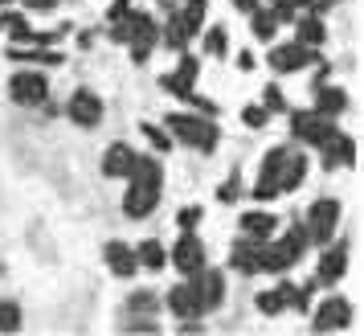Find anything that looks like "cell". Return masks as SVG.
Returning <instances> with one entry per match:
<instances>
[{
	"label": "cell",
	"instance_id": "1",
	"mask_svg": "<svg viewBox=\"0 0 364 336\" xmlns=\"http://www.w3.org/2000/svg\"><path fill=\"white\" fill-rule=\"evenodd\" d=\"M303 246H307V226H295L282 242H258V271H287L291 263L303 258Z\"/></svg>",
	"mask_w": 364,
	"mask_h": 336
},
{
	"label": "cell",
	"instance_id": "2",
	"mask_svg": "<svg viewBox=\"0 0 364 336\" xmlns=\"http://www.w3.org/2000/svg\"><path fill=\"white\" fill-rule=\"evenodd\" d=\"M115 41H132V58L135 62H148V50L156 46V37H160V29H156V21L144 17V13H127V17L119 21Z\"/></svg>",
	"mask_w": 364,
	"mask_h": 336
},
{
	"label": "cell",
	"instance_id": "3",
	"mask_svg": "<svg viewBox=\"0 0 364 336\" xmlns=\"http://www.w3.org/2000/svg\"><path fill=\"white\" fill-rule=\"evenodd\" d=\"M164 123L172 127V135H176V140H184V144H193V148H200V152H213L217 127L209 123V119H197V115H168Z\"/></svg>",
	"mask_w": 364,
	"mask_h": 336
},
{
	"label": "cell",
	"instance_id": "4",
	"mask_svg": "<svg viewBox=\"0 0 364 336\" xmlns=\"http://www.w3.org/2000/svg\"><path fill=\"white\" fill-rule=\"evenodd\" d=\"M336 221H340V201L336 197H323V201L311 205V218H307V242H328L336 234Z\"/></svg>",
	"mask_w": 364,
	"mask_h": 336
},
{
	"label": "cell",
	"instance_id": "5",
	"mask_svg": "<svg viewBox=\"0 0 364 336\" xmlns=\"http://www.w3.org/2000/svg\"><path fill=\"white\" fill-rule=\"evenodd\" d=\"M193 78H197V58H184V66L176 70V74H164V78H160V86H164V90H172V95H181V99H188L193 107H200V111H213L205 99H197Z\"/></svg>",
	"mask_w": 364,
	"mask_h": 336
},
{
	"label": "cell",
	"instance_id": "6",
	"mask_svg": "<svg viewBox=\"0 0 364 336\" xmlns=\"http://www.w3.org/2000/svg\"><path fill=\"white\" fill-rule=\"evenodd\" d=\"M282 164H287V148L266 152L262 172H258V185H254V197H258V201H270V197H279V177H282Z\"/></svg>",
	"mask_w": 364,
	"mask_h": 336
},
{
	"label": "cell",
	"instance_id": "7",
	"mask_svg": "<svg viewBox=\"0 0 364 336\" xmlns=\"http://www.w3.org/2000/svg\"><path fill=\"white\" fill-rule=\"evenodd\" d=\"M160 201V185H151V181H132L127 189V197H123V209H127V218H148L151 209Z\"/></svg>",
	"mask_w": 364,
	"mask_h": 336
},
{
	"label": "cell",
	"instance_id": "8",
	"mask_svg": "<svg viewBox=\"0 0 364 336\" xmlns=\"http://www.w3.org/2000/svg\"><path fill=\"white\" fill-rule=\"evenodd\" d=\"M352 324V303L340 300V295H331L319 312H315V332H340Z\"/></svg>",
	"mask_w": 364,
	"mask_h": 336
},
{
	"label": "cell",
	"instance_id": "9",
	"mask_svg": "<svg viewBox=\"0 0 364 336\" xmlns=\"http://www.w3.org/2000/svg\"><path fill=\"white\" fill-rule=\"evenodd\" d=\"M66 111H70V119H74L78 127H95V123L102 119V99L90 95V90H78V95H70Z\"/></svg>",
	"mask_w": 364,
	"mask_h": 336
},
{
	"label": "cell",
	"instance_id": "10",
	"mask_svg": "<svg viewBox=\"0 0 364 336\" xmlns=\"http://www.w3.org/2000/svg\"><path fill=\"white\" fill-rule=\"evenodd\" d=\"M172 263L184 271V275H197L205 267V246H200V238L193 230H184V238L176 242V251H172Z\"/></svg>",
	"mask_w": 364,
	"mask_h": 336
},
{
	"label": "cell",
	"instance_id": "11",
	"mask_svg": "<svg viewBox=\"0 0 364 336\" xmlns=\"http://www.w3.org/2000/svg\"><path fill=\"white\" fill-rule=\"evenodd\" d=\"M315 58V46H303V41H291V46H279L270 53V66L279 74H291V70H303Z\"/></svg>",
	"mask_w": 364,
	"mask_h": 336
},
{
	"label": "cell",
	"instance_id": "12",
	"mask_svg": "<svg viewBox=\"0 0 364 336\" xmlns=\"http://www.w3.org/2000/svg\"><path fill=\"white\" fill-rule=\"evenodd\" d=\"M168 308H172L176 316H184V320H197L200 312H205V303H200V287L197 283L172 287V291H168Z\"/></svg>",
	"mask_w": 364,
	"mask_h": 336
},
{
	"label": "cell",
	"instance_id": "13",
	"mask_svg": "<svg viewBox=\"0 0 364 336\" xmlns=\"http://www.w3.org/2000/svg\"><path fill=\"white\" fill-rule=\"evenodd\" d=\"M46 90H50V86H46V78H41V74H29V70H25V74H17V78L9 83V95H13L17 103H25V107L46 103Z\"/></svg>",
	"mask_w": 364,
	"mask_h": 336
},
{
	"label": "cell",
	"instance_id": "14",
	"mask_svg": "<svg viewBox=\"0 0 364 336\" xmlns=\"http://www.w3.org/2000/svg\"><path fill=\"white\" fill-rule=\"evenodd\" d=\"M319 152H323V164H352V156H356V148H352V140H348L344 132H336V127H328V135L319 140Z\"/></svg>",
	"mask_w": 364,
	"mask_h": 336
},
{
	"label": "cell",
	"instance_id": "15",
	"mask_svg": "<svg viewBox=\"0 0 364 336\" xmlns=\"http://www.w3.org/2000/svg\"><path fill=\"white\" fill-rule=\"evenodd\" d=\"M328 115H319V111H295L291 115V132L299 135V140H307V144H319L323 135H328Z\"/></svg>",
	"mask_w": 364,
	"mask_h": 336
},
{
	"label": "cell",
	"instance_id": "16",
	"mask_svg": "<svg viewBox=\"0 0 364 336\" xmlns=\"http://www.w3.org/2000/svg\"><path fill=\"white\" fill-rule=\"evenodd\" d=\"M323 246H328V242H323ZM344 271H348V242H336V246H328L323 258H319V279H323V283H336Z\"/></svg>",
	"mask_w": 364,
	"mask_h": 336
},
{
	"label": "cell",
	"instance_id": "17",
	"mask_svg": "<svg viewBox=\"0 0 364 336\" xmlns=\"http://www.w3.org/2000/svg\"><path fill=\"white\" fill-rule=\"evenodd\" d=\"M107 267L115 271L119 279H132L135 267H139V258H135L132 246H123V242H111V246H107Z\"/></svg>",
	"mask_w": 364,
	"mask_h": 336
},
{
	"label": "cell",
	"instance_id": "18",
	"mask_svg": "<svg viewBox=\"0 0 364 336\" xmlns=\"http://www.w3.org/2000/svg\"><path fill=\"white\" fill-rule=\"evenodd\" d=\"M132 164H135V152L127 148V144H111L107 156H102V172H107V177H127Z\"/></svg>",
	"mask_w": 364,
	"mask_h": 336
},
{
	"label": "cell",
	"instance_id": "19",
	"mask_svg": "<svg viewBox=\"0 0 364 336\" xmlns=\"http://www.w3.org/2000/svg\"><path fill=\"white\" fill-rule=\"evenodd\" d=\"M303 172H307V160H303L299 152H287V164H282V177H279V193H291V189H299Z\"/></svg>",
	"mask_w": 364,
	"mask_h": 336
},
{
	"label": "cell",
	"instance_id": "20",
	"mask_svg": "<svg viewBox=\"0 0 364 336\" xmlns=\"http://www.w3.org/2000/svg\"><path fill=\"white\" fill-rule=\"evenodd\" d=\"M197 275H200V271H197ZM197 287H200V303H205V308H217L221 295H225V279H221L217 271H205V275L197 279Z\"/></svg>",
	"mask_w": 364,
	"mask_h": 336
},
{
	"label": "cell",
	"instance_id": "21",
	"mask_svg": "<svg viewBox=\"0 0 364 336\" xmlns=\"http://www.w3.org/2000/svg\"><path fill=\"white\" fill-rule=\"evenodd\" d=\"M344 107H348L344 90H336V86H319V90H315V111H319V115H340Z\"/></svg>",
	"mask_w": 364,
	"mask_h": 336
},
{
	"label": "cell",
	"instance_id": "22",
	"mask_svg": "<svg viewBox=\"0 0 364 336\" xmlns=\"http://www.w3.org/2000/svg\"><path fill=\"white\" fill-rule=\"evenodd\" d=\"M230 263H233V271L254 275V271H258V242H237L230 251Z\"/></svg>",
	"mask_w": 364,
	"mask_h": 336
},
{
	"label": "cell",
	"instance_id": "23",
	"mask_svg": "<svg viewBox=\"0 0 364 336\" xmlns=\"http://www.w3.org/2000/svg\"><path fill=\"white\" fill-rule=\"evenodd\" d=\"M274 226H279V218H270V214H246V218H242V230H246V238H254V242L270 238Z\"/></svg>",
	"mask_w": 364,
	"mask_h": 336
},
{
	"label": "cell",
	"instance_id": "24",
	"mask_svg": "<svg viewBox=\"0 0 364 336\" xmlns=\"http://www.w3.org/2000/svg\"><path fill=\"white\" fill-rule=\"evenodd\" d=\"M258 308H262L266 316H279L282 308H291V287L282 283V287H274V291H266V295H258Z\"/></svg>",
	"mask_w": 364,
	"mask_h": 336
},
{
	"label": "cell",
	"instance_id": "25",
	"mask_svg": "<svg viewBox=\"0 0 364 336\" xmlns=\"http://www.w3.org/2000/svg\"><path fill=\"white\" fill-rule=\"evenodd\" d=\"M9 58L13 62H46V66H58V62H66L58 50H33V53H25V50H9Z\"/></svg>",
	"mask_w": 364,
	"mask_h": 336
},
{
	"label": "cell",
	"instance_id": "26",
	"mask_svg": "<svg viewBox=\"0 0 364 336\" xmlns=\"http://www.w3.org/2000/svg\"><path fill=\"white\" fill-rule=\"evenodd\" d=\"M205 9H209V0H188V4H184L181 21H184V29H188V33H197V25L205 21Z\"/></svg>",
	"mask_w": 364,
	"mask_h": 336
},
{
	"label": "cell",
	"instance_id": "27",
	"mask_svg": "<svg viewBox=\"0 0 364 336\" xmlns=\"http://www.w3.org/2000/svg\"><path fill=\"white\" fill-rule=\"evenodd\" d=\"M299 41H303V46H319V41H323V25H319V17H303L299 21Z\"/></svg>",
	"mask_w": 364,
	"mask_h": 336
},
{
	"label": "cell",
	"instance_id": "28",
	"mask_svg": "<svg viewBox=\"0 0 364 336\" xmlns=\"http://www.w3.org/2000/svg\"><path fill=\"white\" fill-rule=\"evenodd\" d=\"M250 29H254V37L270 41V37H274V29H279V17H274V13H258V9H254V25H250Z\"/></svg>",
	"mask_w": 364,
	"mask_h": 336
},
{
	"label": "cell",
	"instance_id": "29",
	"mask_svg": "<svg viewBox=\"0 0 364 336\" xmlns=\"http://www.w3.org/2000/svg\"><path fill=\"white\" fill-rule=\"evenodd\" d=\"M135 254H139V263H144V267H151V271L164 267V246H160V242H144Z\"/></svg>",
	"mask_w": 364,
	"mask_h": 336
},
{
	"label": "cell",
	"instance_id": "30",
	"mask_svg": "<svg viewBox=\"0 0 364 336\" xmlns=\"http://www.w3.org/2000/svg\"><path fill=\"white\" fill-rule=\"evenodd\" d=\"M184 41H188V29H184V21H181V17H172V21H168V29H164V46L181 50Z\"/></svg>",
	"mask_w": 364,
	"mask_h": 336
},
{
	"label": "cell",
	"instance_id": "31",
	"mask_svg": "<svg viewBox=\"0 0 364 336\" xmlns=\"http://www.w3.org/2000/svg\"><path fill=\"white\" fill-rule=\"evenodd\" d=\"M21 328V308L17 303H0V332H17Z\"/></svg>",
	"mask_w": 364,
	"mask_h": 336
},
{
	"label": "cell",
	"instance_id": "32",
	"mask_svg": "<svg viewBox=\"0 0 364 336\" xmlns=\"http://www.w3.org/2000/svg\"><path fill=\"white\" fill-rule=\"evenodd\" d=\"M144 135L151 140V148H156V152H168V144H172V140H168V132L151 127V123H144Z\"/></svg>",
	"mask_w": 364,
	"mask_h": 336
},
{
	"label": "cell",
	"instance_id": "33",
	"mask_svg": "<svg viewBox=\"0 0 364 336\" xmlns=\"http://www.w3.org/2000/svg\"><path fill=\"white\" fill-rule=\"evenodd\" d=\"M242 119H246L250 127H266V119H270V111H266V107H246V111H242Z\"/></svg>",
	"mask_w": 364,
	"mask_h": 336
},
{
	"label": "cell",
	"instance_id": "34",
	"mask_svg": "<svg viewBox=\"0 0 364 336\" xmlns=\"http://www.w3.org/2000/svg\"><path fill=\"white\" fill-rule=\"evenodd\" d=\"M205 50H209V53H217V58H221V53H225V29H213V33L205 37Z\"/></svg>",
	"mask_w": 364,
	"mask_h": 336
},
{
	"label": "cell",
	"instance_id": "35",
	"mask_svg": "<svg viewBox=\"0 0 364 336\" xmlns=\"http://www.w3.org/2000/svg\"><path fill=\"white\" fill-rule=\"evenodd\" d=\"M156 308V295L151 291H139V295H132V312H151Z\"/></svg>",
	"mask_w": 364,
	"mask_h": 336
},
{
	"label": "cell",
	"instance_id": "36",
	"mask_svg": "<svg viewBox=\"0 0 364 336\" xmlns=\"http://www.w3.org/2000/svg\"><path fill=\"white\" fill-rule=\"evenodd\" d=\"M221 201H237V177H230L225 185H221V193H217Z\"/></svg>",
	"mask_w": 364,
	"mask_h": 336
},
{
	"label": "cell",
	"instance_id": "37",
	"mask_svg": "<svg viewBox=\"0 0 364 336\" xmlns=\"http://www.w3.org/2000/svg\"><path fill=\"white\" fill-rule=\"evenodd\" d=\"M200 221V209H181V230H193Z\"/></svg>",
	"mask_w": 364,
	"mask_h": 336
},
{
	"label": "cell",
	"instance_id": "38",
	"mask_svg": "<svg viewBox=\"0 0 364 336\" xmlns=\"http://www.w3.org/2000/svg\"><path fill=\"white\" fill-rule=\"evenodd\" d=\"M282 107V95H279V86H266V111H279Z\"/></svg>",
	"mask_w": 364,
	"mask_h": 336
},
{
	"label": "cell",
	"instance_id": "39",
	"mask_svg": "<svg viewBox=\"0 0 364 336\" xmlns=\"http://www.w3.org/2000/svg\"><path fill=\"white\" fill-rule=\"evenodd\" d=\"M127 13H132V0H115V9H111V21L119 25V21L127 17Z\"/></svg>",
	"mask_w": 364,
	"mask_h": 336
},
{
	"label": "cell",
	"instance_id": "40",
	"mask_svg": "<svg viewBox=\"0 0 364 336\" xmlns=\"http://www.w3.org/2000/svg\"><path fill=\"white\" fill-rule=\"evenodd\" d=\"M127 332H156V324H148V320H132Z\"/></svg>",
	"mask_w": 364,
	"mask_h": 336
},
{
	"label": "cell",
	"instance_id": "41",
	"mask_svg": "<svg viewBox=\"0 0 364 336\" xmlns=\"http://www.w3.org/2000/svg\"><path fill=\"white\" fill-rule=\"evenodd\" d=\"M25 4H29L33 13H50V9H53V4H58V0H25Z\"/></svg>",
	"mask_w": 364,
	"mask_h": 336
},
{
	"label": "cell",
	"instance_id": "42",
	"mask_svg": "<svg viewBox=\"0 0 364 336\" xmlns=\"http://www.w3.org/2000/svg\"><path fill=\"white\" fill-rule=\"evenodd\" d=\"M233 4H237L242 13H254V9H258V0H233Z\"/></svg>",
	"mask_w": 364,
	"mask_h": 336
}]
</instances>
